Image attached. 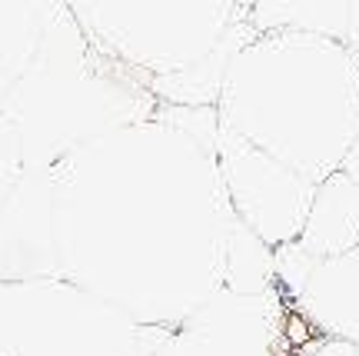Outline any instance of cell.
I'll return each mask as SVG.
<instances>
[{
	"mask_svg": "<svg viewBox=\"0 0 359 356\" xmlns=\"http://www.w3.org/2000/svg\"><path fill=\"white\" fill-rule=\"evenodd\" d=\"M219 120L320 183L359 140V60L346 40L257 30L233 53Z\"/></svg>",
	"mask_w": 359,
	"mask_h": 356,
	"instance_id": "obj_2",
	"label": "cell"
},
{
	"mask_svg": "<svg viewBox=\"0 0 359 356\" xmlns=\"http://www.w3.org/2000/svg\"><path fill=\"white\" fill-rule=\"evenodd\" d=\"M343 170H346L349 177L359 183V140H356V147L346 153V160H343Z\"/></svg>",
	"mask_w": 359,
	"mask_h": 356,
	"instance_id": "obj_11",
	"label": "cell"
},
{
	"mask_svg": "<svg viewBox=\"0 0 359 356\" xmlns=\"http://www.w3.org/2000/svg\"><path fill=\"white\" fill-rule=\"evenodd\" d=\"M253 4H257V0H236V7H240V13H250V7H253Z\"/></svg>",
	"mask_w": 359,
	"mask_h": 356,
	"instance_id": "obj_12",
	"label": "cell"
},
{
	"mask_svg": "<svg viewBox=\"0 0 359 356\" xmlns=\"http://www.w3.org/2000/svg\"><path fill=\"white\" fill-rule=\"evenodd\" d=\"M53 0H0V100L37 53Z\"/></svg>",
	"mask_w": 359,
	"mask_h": 356,
	"instance_id": "obj_8",
	"label": "cell"
},
{
	"mask_svg": "<svg viewBox=\"0 0 359 356\" xmlns=\"http://www.w3.org/2000/svg\"><path fill=\"white\" fill-rule=\"evenodd\" d=\"M293 246L299 270L280 277L286 293L323 333L359 346V246L336 256H309Z\"/></svg>",
	"mask_w": 359,
	"mask_h": 356,
	"instance_id": "obj_6",
	"label": "cell"
},
{
	"mask_svg": "<svg viewBox=\"0 0 359 356\" xmlns=\"http://www.w3.org/2000/svg\"><path fill=\"white\" fill-rule=\"evenodd\" d=\"M356 60H359V51H356Z\"/></svg>",
	"mask_w": 359,
	"mask_h": 356,
	"instance_id": "obj_13",
	"label": "cell"
},
{
	"mask_svg": "<svg viewBox=\"0 0 359 356\" xmlns=\"http://www.w3.org/2000/svg\"><path fill=\"white\" fill-rule=\"evenodd\" d=\"M67 7L103 51L150 84L200 64L243 20L236 0H67Z\"/></svg>",
	"mask_w": 359,
	"mask_h": 356,
	"instance_id": "obj_4",
	"label": "cell"
},
{
	"mask_svg": "<svg viewBox=\"0 0 359 356\" xmlns=\"http://www.w3.org/2000/svg\"><path fill=\"white\" fill-rule=\"evenodd\" d=\"M353 0H257L246 20L253 30H306L346 40Z\"/></svg>",
	"mask_w": 359,
	"mask_h": 356,
	"instance_id": "obj_9",
	"label": "cell"
},
{
	"mask_svg": "<svg viewBox=\"0 0 359 356\" xmlns=\"http://www.w3.org/2000/svg\"><path fill=\"white\" fill-rule=\"evenodd\" d=\"M346 44L353 47V53L359 51V0H353V7H349V30H346Z\"/></svg>",
	"mask_w": 359,
	"mask_h": 356,
	"instance_id": "obj_10",
	"label": "cell"
},
{
	"mask_svg": "<svg viewBox=\"0 0 359 356\" xmlns=\"http://www.w3.org/2000/svg\"><path fill=\"white\" fill-rule=\"evenodd\" d=\"M156 107L160 97L150 77L103 51L67 0H53L37 53L0 100L11 124L57 147H80L90 137L150 117Z\"/></svg>",
	"mask_w": 359,
	"mask_h": 356,
	"instance_id": "obj_3",
	"label": "cell"
},
{
	"mask_svg": "<svg viewBox=\"0 0 359 356\" xmlns=\"http://www.w3.org/2000/svg\"><path fill=\"white\" fill-rule=\"evenodd\" d=\"M217 124V107L160 103L67 160L80 280L150 327L183 323L226 286L236 213Z\"/></svg>",
	"mask_w": 359,
	"mask_h": 356,
	"instance_id": "obj_1",
	"label": "cell"
},
{
	"mask_svg": "<svg viewBox=\"0 0 359 356\" xmlns=\"http://www.w3.org/2000/svg\"><path fill=\"white\" fill-rule=\"evenodd\" d=\"M217 164L233 213L269 246H286L306 223L316 180L259 150L223 120L217 124Z\"/></svg>",
	"mask_w": 359,
	"mask_h": 356,
	"instance_id": "obj_5",
	"label": "cell"
},
{
	"mask_svg": "<svg viewBox=\"0 0 359 356\" xmlns=\"http://www.w3.org/2000/svg\"><path fill=\"white\" fill-rule=\"evenodd\" d=\"M296 246L309 256H336L359 246V183L339 166L316 183Z\"/></svg>",
	"mask_w": 359,
	"mask_h": 356,
	"instance_id": "obj_7",
	"label": "cell"
}]
</instances>
